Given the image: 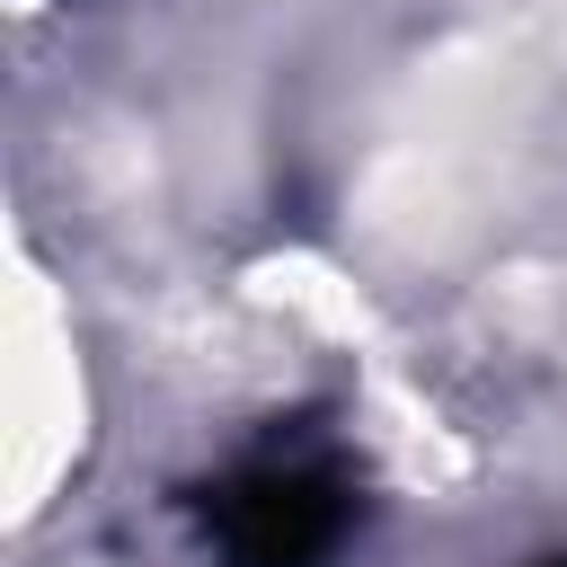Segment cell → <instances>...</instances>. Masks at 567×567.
Here are the masks:
<instances>
[{"label": "cell", "mask_w": 567, "mask_h": 567, "mask_svg": "<svg viewBox=\"0 0 567 567\" xmlns=\"http://www.w3.org/2000/svg\"><path fill=\"white\" fill-rule=\"evenodd\" d=\"M346 532V478L319 461H257L213 496V540L230 567H319Z\"/></svg>", "instance_id": "1"}]
</instances>
